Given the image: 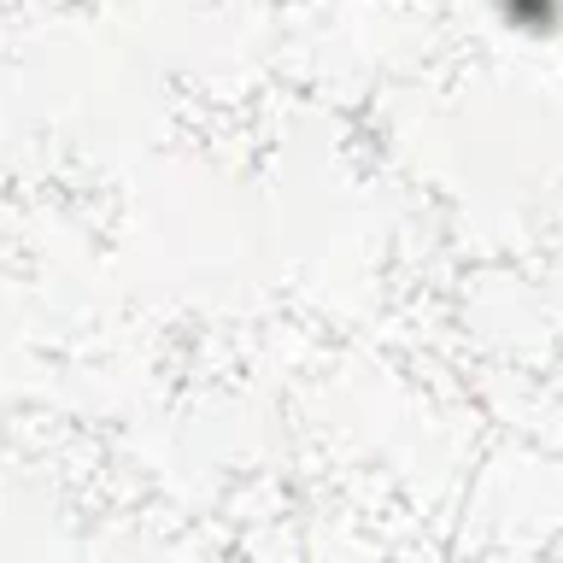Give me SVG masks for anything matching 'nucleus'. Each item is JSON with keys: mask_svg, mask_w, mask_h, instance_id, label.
<instances>
[]
</instances>
